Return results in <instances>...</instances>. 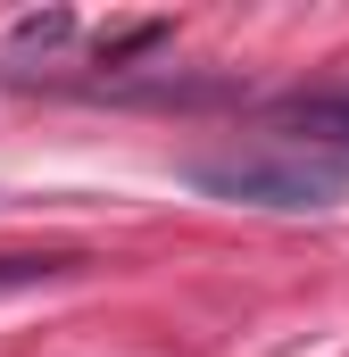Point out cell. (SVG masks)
Here are the masks:
<instances>
[{
    "label": "cell",
    "instance_id": "6da1fadb",
    "mask_svg": "<svg viewBox=\"0 0 349 357\" xmlns=\"http://www.w3.org/2000/svg\"><path fill=\"white\" fill-rule=\"evenodd\" d=\"M191 183L216 199H250V208H333L341 191L333 167H308V158H200Z\"/></svg>",
    "mask_w": 349,
    "mask_h": 357
},
{
    "label": "cell",
    "instance_id": "7a4b0ae2",
    "mask_svg": "<svg viewBox=\"0 0 349 357\" xmlns=\"http://www.w3.org/2000/svg\"><path fill=\"white\" fill-rule=\"evenodd\" d=\"M67 33H75V17H59V8H50V17H25V25H17V42H42V50H50V42H67Z\"/></svg>",
    "mask_w": 349,
    "mask_h": 357
},
{
    "label": "cell",
    "instance_id": "3957f363",
    "mask_svg": "<svg viewBox=\"0 0 349 357\" xmlns=\"http://www.w3.org/2000/svg\"><path fill=\"white\" fill-rule=\"evenodd\" d=\"M34 274H59V266H25V258H0V291H17V282H34Z\"/></svg>",
    "mask_w": 349,
    "mask_h": 357
}]
</instances>
